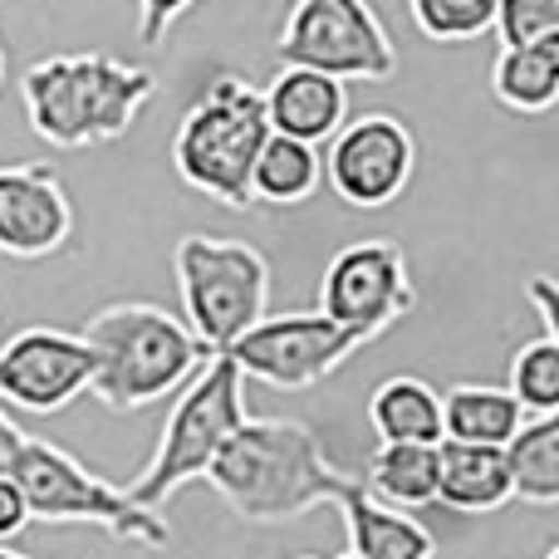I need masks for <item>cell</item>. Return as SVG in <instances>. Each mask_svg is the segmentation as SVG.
<instances>
[{"label":"cell","mask_w":559,"mask_h":559,"mask_svg":"<svg viewBox=\"0 0 559 559\" xmlns=\"http://www.w3.org/2000/svg\"><path fill=\"white\" fill-rule=\"evenodd\" d=\"M246 525H289L329 506L344 476L329 466L319 437L295 417H246L202 476Z\"/></svg>","instance_id":"obj_1"},{"label":"cell","mask_w":559,"mask_h":559,"mask_svg":"<svg viewBox=\"0 0 559 559\" xmlns=\"http://www.w3.org/2000/svg\"><path fill=\"white\" fill-rule=\"evenodd\" d=\"M157 74L147 64L108 55V49H79V55H45L20 74V104L25 118L49 147L79 153V147L118 143L138 114L147 108Z\"/></svg>","instance_id":"obj_2"},{"label":"cell","mask_w":559,"mask_h":559,"mask_svg":"<svg viewBox=\"0 0 559 559\" xmlns=\"http://www.w3.org/2000/svg\"><path fill=\"white\" fill-rule=\"evenodd\" d=\"M79 338L94 348L88 393L114 413H143V407L163 403L212 358V348L182 319L147 299H118V305L98 309L79 329Z\"/></svg>","instance_id":"obj_3"},{"label":"cell","mask_w":559,"mask_h":559,"mask_svg":"<svg viewBox=\"0 0 559 559\" xmlns=\"http://www.w3.org/2000/svg\"><path fill=\"white\" fill-rule=\"evenodd\" d=\"M271 138L261 108V88L241 74H216L173 133V173L192 192L246 212L251 202V167L261 143Z\"/></svg>","instance_id":"obj_4"},{"label":"cell","mask_w":559,"mask_h":559,"mask_svg":"<svg viewBox=\"0 0 559 559\" xmlns=\"http://www.w3.org/2000/svg\"><path fill=\"white\" fill-rule=\"evenodd\" d=\"M241 423H246V378L226 354H212L177 388V403L167 413L163 437H157V452L123 486V496L133 506H143V511H157L182 486L202 481L206 466L222 452V442Z\"/></svg>","instance_id":"obj_5"},{"label":"cell","mask_w":559,"mask_h":559,"mask_svg":"<svg viewBox=\"0 0 559 559\" xmlns=\"http://www.w3.org/2000/svg\"><path fill=\"white\" fill-rule=\"evenodd\" d=\"M10 481L20 486L29 506V521L39 525H98L118 545H143V550H167L173 525L157 511H143L123 496V486H108L79 462L74 452L25 437L10 462Z\"/></svg>","instance_id":"obj_6"},{"label":"cell","mask_w":559,"mask_h":559,"mask_svg":"<svg viewBox=\"0 0 559 559\" xmlns=\"http://www.w3.org/2000/svg\"><path fill=\"white\" fill-rule=\"evenodd\" d=\"M182 324L212 354H226L255 319L271 314V261L236 236H182L173 251Z\"/></svg>","instance_id":"obj_7"},{"label":"cell","mask_w":559,"mask_h":559,"mask_svg":"<svg viewBox=\"0 0 559 559\" xmlns=\"http://www.w3.org/2000/svg\"><path fill=\"white\" fill-rule=\"evenodd\" d=\"M280 64L319 69L338 84H388L397 45L373 0H295L280 29Z\"/></svg>","instance_id":"obj_8"},{"label":"cell","mask_w":559,"mask_h":559,"mask_svg":"<svg viewBox=\"0 0 559 559\" xmlns=\"http://www.w3.org/2000/svg\"><path fill=\"white\" fill-rule=\"evenodd\" d=\"M368 338L354 329L324 319L319 309H299V314H265L226 348L241 378L275 388V393H309L324 383L329 373L348 364Z\"/></svg>","instance_id":"obj_9"},{"label":"cell","mask_w":559,"mask_h":559,"mask_svg":"<svg viewBox=\"0 0 559 559\" xmlns=\"http://www.w3.org/2000/svg\"><path fill=\"white\" fill-rule=\"evenodd\" d=\"M413 309H417V289H413V271H407V251L397 241H388V236L348 241L324 265L319 314L364 334L368 344L383 338Z\"/></svg>","instance_id":"obj_10"},{"label":"cell","mask_w":559,"mask_h":559,"mask_svg":"<svg viewBox=\"0 0 559 559\" xmlns=\"http://www.w3.org/2000/svg\"><path fill=\"white\" fill-rule=\"evenodd\" d=\"M319 157H324V182L334 187V197L358 212L393 206L417 173L413 128L393 114L344 118V128L329 138Z\"/></svg>","instance_id":"obj_11"},{"label":"cell","mask_w":559,"mask_h":559,"mask_svg":"<svg viewBox=\"0 0 559 559\" xmlns=\"http://www.w3.org/2000/svg\"><path fill=\"white\" fill-rule=\"evenodd\" d=\"M94 378V348L69 329L29 324L0 344V407L15 413H64Z\"/></svg>","instance_id":"obj_12"},{"label":"cell","mask_w":559,"mask_h":559,"mask_svg":"<svg viewBox=\"0 0 559 559\" xmlns=\"http://www.w3.org/2000/svg\"><path fill=\"white\" fill-rule=\"evenodd\" d=\"M74 236V202L45 163L0 167V255L49 261Z\"/></svg>","instance_id":"obj_13"},{"label":"cell","mask_w":559,"mask_h":559,"mask_svg":"<svg viewBox=\"0 0 559 559\" xmlns=\"http://www.w3.org/2000/svg\"><path fill=\"white\" fill-rule=\"evenodd\" d=\"M261 108L271 133L299 138V143L319 147L344 128L348 118V88L338 79L319 74V69L280 64V74L261 88Z\"/></svg>","instance_id":"obj_14"},{"label":"cell","mask_w":559,"mask_h":559,"mask_svg":"<svg viewBox=\"0 0 559 559\" xmlns=\"http://www.w3.org/2000/svg\"><path fill=\"white\" fill-rule=\"evenodd\" d=\"M329 506L344 515L348 555L358 559H432L437 555V540L423 521H413L407 511H393L378 496H368V486L354 481V476L338 481Z\"/></svg>","instance_id":"obj_15"},{"label":"cell","mask_w":559,"mask_h":559,"mask_svg":"<svg viewBox=\"0 0 559 559\" xmlns=\"http://www.w3.org/2000/svg\"><path fill=\"white\" fill-rule=\"evenodd\" d=\"M437 506L456 515H491L511 506V476H506L501 447L437 442Z\"/></svg>","instance_id":"obj_16"},{"label":"cell","mask_w":559,"mask_h":559,"mask_svg":"<svg viewBox=\"0 0 559 559\" xmlns=\"http://www.w3.org/2000/svg\"><path fill=\"white\" fill-rule=\"evenodd\" d=\"M368 427L378 442H442V393L417 373L383 378L368 397Z\"/></svg>","instance_id":"obj_17"},{"label":"cell","mask_w":559,"mask_h":559,"mask_svg":"<svg viewBox=\"0 0 559 559\" xmlns=\"http://www.w3.org/2000/svg\"><path fill=\"white\" fill-rule=\"evenodd\" d=\"M525 423L521 403L501 383H456L442 393V437L472 447H506Z\"/></svg>","instance_id":"obj_18"},{"label":"cell","mask_w":559,"mask_h":559,"mask_svg":"<svg viewBox=\"0 0 559 559\" xmlns=\"http://www.w3.org/2000/svg\"><path fill=\"white\" fill-rule=\"evenodd\" d=\"M491 94L496 104L521 118L550 114L559 104V39L501 49L491 64Z\"/></svg>","instance_id":"obj_19"},{"label":"cell","mask_w":559,"mask_h":559,"mask_svg":"<svg viewBox=\"0 0 559 559\" xmlns=\"http://www.w3.org/2000/svg\"><path fill=\"white\" fill-rule=\"evenodd\" d=\"M501 456L511 476V501L559 506V413L525 417L501 447Z\"/></svg>","instance_id":"obj_20"},{"label":"cell","mask_w":559,"mask_h":559,"mask_svg":"<svg viewBox=\"0 0 559 559\" xmlns=\"http://www.w3.org/2000/svg\"><path fill=\"white\" fill-rule=\"evenodd\" d=\"M319 182H324V157H319V147L299 143V138H285V133H271L251 167V202L299 206L319 192Z\"/></svg>","instance_id":"obj_21"},{"label":"cell","mask_w":559,"mask_h":559,"mask_svg":"<svg viewBox=\"0 0 559 559\" xmlns=\"http://www.w3.org/2000/svg\"><path fill=\"white\" fill-rule=\"evenodd\" d=\"M368 496H378L393 511L437 506V447L427 442H378L368 462Z\"/></svg>","instance_id":"obj_22"},{"label":"cell","mask_w":559,"mask_h":559,"mask_svg":"<svg viewBox=\"0 0 559 559\" xmlns=\"http://www.w3.org/2000/svg\"><path fill=\"white\" fill-rule=\"evenodd\" d=\"M506 393L521 403L525 417L559 413V344H555V338L540 334V338H531V344L515 348Z\"/></svg>","instance_id":"obj_23"},{"label":"cell","mask_w":559,"mask_h":559,"mask_svg":"<svg viewBox=\"0 0 559 559\" xmlns=\"http://www.w3.org/2000/svg\"><path fill=\"white\" fill-rule=\"evenodd\" d=\"M407 15L437 45H466L491 29L496 0H407Z\"/></svg>","instance_id":"obj_24"},{"label":"cell","mask_w":559,"mask_h":559,"mask_svg":"<svg viewBox=\"0 0 559 559\" xmlns=\"http://www.w3.org/2000/svg\"><path fill=\"white\" fill-rule=\"evenodd\" d=\"M491 29L501 35V49L559 39V0H496Z\"/></svg>","instance_id":"obj_25"},{"label":"cell","mask_w":559,"mask_h":559,"mask_svg":"<svg viewBox=\"0 0 559 559\" xmlns=\"http://www.w3.org/2000/svg\"><path fill=\"white\" fill-rule=\"evenodd\" d=\"M197 0H138V39L143 45H163L173 25L192 10Z\"/></svg>","instance_id":"obj_26"},{"label":"cell","mask_w":559,"mask_h":559,"mask_svg":"<svg viewBox=\"0 0 559 559\" xmlns=\"http://www.w3.org/2000/svg\"><path fill=\"white\" fill-rule=\"evenodd\" d=\"M25 525H35L29 521V506H25V496H20V486L10 481V472H0V545H10Z\"/></svg>","instance_id":"obj_27"},{"label":"cell","mask_w":559,"mask_h":559,"mask_svg":"<svg viewBox=\"0 0 559 559\" xmlns=\"http://www.w3.org/2000/svg\"><path fill=\"white\" fill-rule=\"evenodd\" d=\"M525 295H531L535 314H540V334H545V338H555V344H559V285H555L550 275H531Z\"/></svg>","instance_id":"obj_28"},{"label":"cell","mask_w":559,"mask_h":559,"mask_svg":"<svg viewBox=\"0 0 559 559\" xmlns=\"http://www.w3.org/2000/svg\"><path fill=\"white\" fill-rule=\"evenodd\" d=\"M20 442H25V432H20V427L10 423V413L0 407V472H10V462H15Z\"/></svg>","instance_id":"obj_29"},{"label":"cell","mask_w":559,"mask_h":559,"mask_svg":"<svg viewBox=\"0 0 559 559\" xmlns=\"http://www.w3.org/2000/svg\"><path fill=\"white\" fill-rule=\"evenodd\" d=\"M0 559H29V555H15L10 545H0Z\"/></svg>","instance_id":"obj_30"},{"label":"cell","mask_w":559,"mask_h":559,"mask_svg":"<svg viewBox=\"0 0 559 559\" xmlns=\"http://www.w3.org/2000/svg\"><path fill=\"white\" fill-rule=\"evenodd\" d=\"M0 88H5V45H0Z\"/></svg>","instance_id":"obj_31"},{"label":"cell","mask_w":559,"mask_h":559,"mask_svg":"<svg viewBox=\"0 0 559 559\" xmlns=\"http://www.w3.org/2000/svg\"><path fill=\"white\" fill-rule=\"evenodd\" d=\"M545 559H559V545H550V550H545Z\"/></svg>","instance_id":"obj_32"},{"label":"cell","mask_w":559,"mask_h":559,"mask_svg":"<svg viewBox=\"0 0 559 559\" xmlns=\"http://www.w3.org/2000/svg\"><path fill=\"white\" fill-rule=\"evenodd\" d=\"M338 559H358V555H338Z\"/></svg>","instance_id":"obj_33"},{"label":"cell","mask_w":559,"mask_h":559,"mask_svg":"<svg viewBox=\"0 0 559 559\" xmlns=\"http://www.w3.org/2000/svg\"><path fill=\"white\" fill-rule=\"evenodd\" d=\"M295 559H314V555H295Z\"/></svg>","instance_id":"obj_34"}]
</instances>
